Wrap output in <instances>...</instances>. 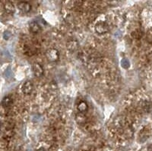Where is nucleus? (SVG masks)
<instances>
[{
	"instance_id": "obj_9",
	"label": "nucleus",
	"mask_w": 152,
	"mask_h": 151,
	"mask_svg": "<svg viewBox=\"0 0 152 151\" xmlns=\"http://www.w3.org/2000/svg\"><path fill=\"white\" fill-rule=\"evenodd\" d=\"M77 109H78V111L79 112V113L85 114L88 110V105L87 104L86 102L81 101L78 104Z\"/></svg>"
},
{
	"instance_id": "obj_6",
	"label": "nucleus",
	"mask_w": 152,
	"mask_h": 151,
	"mask_svg": "<svg viewBox=\"0 0 152 151\" xmlns=\"http://www.w3.org/2000/svg\"><path fill=\"white\" fill-rule=\"evenodd\" d=\"M4 10L5 12L7 13V14L12 15L14 14L15 12V8L14 4L12 3V2H9V1H6V2L4 3Z\"/></svg>"
},
{
	"instance_id": "obj_2",
	"label": "nucleus",
	"mask_w": 152,
	"mask_h": 151,
	"mask_svg": "<svg viewBox=\"0 0 152 151\" xmlns=\"http://www.w3.org/2000/svg\"><path fill=\"white\" fill-rule=\"evenodd\" d=\"M34 75L36 77H41L44 74V69L43 66L39 63H34L32 66Z\"/></svg>"
},
{
	"instance_id": "obj_1",
	"label": "nucleus",
	"mask_w": 152,
	"mask_h": 151,
	"mask_svg": "<svg viewBox=\"0 0 152 151\" xmlns=\"http://www.w3.org/2000/svg\"><path fill=\"white\" fill-rule=\"evenodd\" d=\"M46 57L50 62H58L59 60V53L56 49L50 48L46 52Z\"/></svg>"
},
{
	"instance_id": "obj_12",
	"label": "nucleus",
	"mask_w": 152,
	"mask_h": 151,
	"mask_svg": "<svg viewBox=\"0 0 152 151\" xmlns=\"http://www.w3.org/2000/svg\"><path fill=\"white\" fill-rule=\"evenodd\" d=\"M38 151H43V150H38Z\"/></svg>"
},
{
	"instance_id": "obj_7",
	"label": "nucleus",
	"mask_w": 152,
	"mask_h": 151,
	"mask_svg": "<svg viewBox=\"0 0 152 151\" xmlns=\"http://www.w3.org/2000/svg\"><path fill=\"white\" fill-rule=\"evenodd\" d=\"M67 49L68 50H69V51H71V52H75V50H78V41L76 40H70L68 41L67 43Z\"/></svg>"
},
{
	"instance_id": "obj_10",
	"label": "nucleus",
	"mask_w": 152,
	"mask_h": 151,
	"mask_svg": "<svg viewBox=\"0 0 152 151\" xmlns=\"http://www.w3.org/2000/svg\"><path fill=\"white\" fill-rule=\"evenodd\" d=\"M13 103V100L10 96H6L2 99V106L4 108H8V107H11Z\"/></svg>"
},
{
	"instance_id": "obj_11",
	"label": "nucleus",
	"mask_w": 152,
	"mask_h": 151,
	"mask_svg": "<svg viewBox=\"0 0 152 151\" xmlns=\"http://www.w3.org/2000/svg\"><path fill=\"white\" fill-rule=\"evenodd\" d=\"M76 120L78 123L80 124H82V123H85V120H86V118L85 116V114H82V113H79L76 116Z\"/></svg>"
},
{
	"instance_id": "obj_3",
	"label": "nucleus",
	"mask_w": 152,
	"mask_h": 151,
	"mask_svg": "<svg viewBox=\"0 0 152 151\" xmlns=\"http://www.w3.org/2000/svg\"><path fill=\"white\" fill-rule=\"evenodd\" d=\"M94 29L98 34H104L108 31L109 28H108V26L105 22L100 21L95 25Z\"/></svg>"
},
{
	"instance_id": "obj_4",
	"label": "nucleus",
	"mask_w": 152,
	"mask_h": 151,
	"mask_svg": "<svg viewBox=\"0 0 152 151\" xmlns=\"http://www.w3.org/2000/svg\"><path fill=\"white\" fill-rule=\"evenodd\" d=\"M34 89L33 83L30 81H27L23 84L22 87H21V91L22 93L25 95H30Z\"/></svg>"
},
{
	"instance_id": "obj_8",
	"label": "nucleus",
	"mask_w": 152,
	"mask_h": 151,
	"mask_svg": "<svg viewBox=\"0 0 152 151\" xmlns=\"http://www.w3.org/2000/svg\"><path fill=\"white\" fill-rule=\"evenodd\" d=\"M29 29L31 31V32L34 34H38V33L40 32V31H41L40 26L36 21H32V22L30 23Z\"/></svg>"
},
{
	"instance_id": "obj_5",
	"label": "nucleus",
	"mask_w": 152,
	"mask_h": 151,
	"mask_svg": "<svg viewBox=\"0 0 152 151\" xmlns=\"http://www.w3.org/2000/svg\"><path fill=\"white\" fill-rule=\"evenodd\" d=\"M18 7L19 10H21L24 13H28L31 10V4L28 2H24V1L18 2Z\"/></svg>"
}]
</instances>
